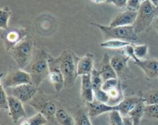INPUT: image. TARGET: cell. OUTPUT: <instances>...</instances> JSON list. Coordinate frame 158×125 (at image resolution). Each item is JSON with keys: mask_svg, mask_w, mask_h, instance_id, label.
I'll return each mask as SVG.
<instances>
[{"mask_svg": "<svg viewBox=\"0 0 158 125\" xmlns=\"http://www.w3.org/2000/svg\"><path fill=\"white\" fill-rule=\"evenodd\" d=\"M152 26H154V28L155 29V30L158 32V17H157V18L155 19V20H154V23H153Z\"/></svg>", "mask_w": 158, "mask_h": 125, "instance_id": "39", "label": "cell"}, {"mask_svg": "<svg viewBox=\"0 0 158 125\" xmlns=\"http://www.w3.org/2000/svg\"><path fill=\"white\" fill-rule=\"evenodd\" d=\"M94 56L89 52L83 57H79L77 63L78 76L91 74L94 69Z\"/></svg>", "mask_w": 158, "mask_h": 125, "instance_id": "18", "label": "cell"}, {"mask_svg": "<svg viewBox=\"0 0 158 125\" xmlns=\"http://www.w3.org/2000/svg\"><path fill=\"white\" fill-rule=\"evenodd\" d=\"M123 117V125H134L132 119L129 116H125Z\"/></svg>", "mask_w": 158, "mask_h": 125, "instance_id": "38", "label": "cell"}, {"mask_svg": "<svg viewBox=\"0 0 158 125\" xmlns=\"http://www.w3.org/2000/svg\"><path fill=\"white\" fill-rule=\"evenodd\" d=\"M90 75L94 92V90H97L102 88V85L103 83V80L102 78L100 71L97 69H94V70L92 71Z\"/></svg>", "mask_w": 158, "mask_h": 125, "instance_id": "27", "label": "cell"}, {"mask_svg": "<svg viewBox=\"0 0 158 125\" xmlns=\"http://www.w3.org/2000/svg\"><path fill=\"white\" fill-rule=\"evenodd\" d=\"M101 31L104 40H121L130 43H136L138 42V34L136 32L134 26H125L111 27L98 23H92Z\"/></svg>", "mask_w": 158, "mask_h": 125, "instance_id": "4", "label": "cell"}, {"mask_svg": "<svg viewBox=\"0 0 158 125\" xmlns=\"http://www.w3.org/2000/svg\"><path fill=\"white\" fill-rule=\"evenodd\" d=\"M120 83V82L118 78L109 79V80H105V81H103V85H102V89L104 91H106V92H107L110 90L113 89V88L118 86Z\"/></svg>", "mask_w": 158, "mask_h": 125, "instance_id": "34", "label": "cell"}, {"mask_svg": "<svg viewBox=\"0 0 158 125\" xmlns=\"http://www.w3.org/2000/svg\"><path fill=\"white\" fill-rule=\"evenodd\" d=\"M137 12L131 10L123 11L116 14L110 23V26L111 27H117V26H133L135 23L137 19Z\"/></svg>", "mask_w": 158, "mask_h": 125, "instance_id": "12", "label": "cell"}, {"mask_svg": "<svg viewBox=\"0 0 158 125\" xmlns=\"http://www.w3.org/2000/svg\"><path fill=\"white\" fill-rule=\"evenodd\" d=\"M133 43H130V42L124 41V40H105L102 43H100V46L101 47L106 48V49H122L127 46L132 44Z\"/></svg>", "mask_w": 158, "mask_h": 125, "instance_id": "23", "label": "cell"}, {"mask_svg": "<svg viewBox=\"0 0 158 125\" xmlns=\"http://www.w3.org/2000/svg\"><path fill=\"white\" fill-rule=\"evenodd\" d=\"M144 73L149 80H156L158 78V59H146L134 63Z\"/></svg>", "mask_w": 158, "mask_h": 125, "instance_id": "15", "label": "cell"}, {"mask_svg": "<svg viewBox=\"0 0 158 125\" xmlns=\"http://www.w3.org/2000/svg\"><path fill=\"white\" fill-rule=\"evenodd\" d=\"M107 94L109 96V103L108 104L111 106H117L118 103H120L123 100V94L121 88V84H119L116 87L110 90L107 91Z\"/></svg>", "mask_w": 158, "mask_h": 125, "instance_id": "22", "label": "cell"}, {"mask_svg": "<svg viewBox=\"0 0 158 125\" xmlns=\"http://www.w3.org/2000/svg\"><path fill=\"white\" fill-rule=\"evenodd\" d=\"M35 45L33 38L29 34L8 52L20 69H24L29 65L36 49Z\"/></svg>", "mask_w": 158, "mask_h": 125, "instance_id": "3", "label": "cell"}, {"mask_svg": "<svg viewBox=\"0 0 158 125\" xmlns=\"http://www.w3.org/2000/svg\"><path fill=\"white\" fill-rule=\"evenodd\" d=\"M144 117L158 120V104H146Z\"/></svg>", "mask_w": 158, "mask_h": 125, "instance_id": "31", "label": "cell"}, {"mask_svg": "<svg viewBox=\"0 0 158 125\" xmlns=\"http://www.w3.org/2000/svg\"><path fill=\"white\" fill-rule=\"evenodd\" d=\"M142 1V2H145V1H147V0H141Z\"/></svg>", "mask_w": 158, "mask_h": 125, "instance_id": "42", "label": "cell"}, {"mask_svg": "<svg viewBox=\"0 0 158 125\" xmlns=\"http://www.w3.org/2000/svg\"><path fill=\"white\" fill-rule=\"evenodd\" d=\"M130 59L131 58L125 54L122 49L111 57V64L119 80H126L130 77L131 69L127 65Z\"/></svg>", "mask_w": 158, "mask_h": 125, "instance_id": "10", "label": "cell"}, {"mask_svg": "<svg viewBox=\"0 0 158 125\" xmlns=\"http://www.w3.org/2000/svg\"><path fill=\"white\" fill-rule=\"evenodd\" d=\"M9 114L11 119L15 123L23 117H26V114L25 111L23 103L14 96H9Z\"/></svg>", "mask_w": 158, "mask_h": 125, "instance_id": "13", "label": "cell"}, {"mask_svg": "<svg viewBox=\"0 0 158 125\" xmlns=\"http://www.w3.org/2000/svg\"><path fill=\"white\" fill-rule=\"evenodd\" d=\"M141 5V0H128L127 3L126 9H128V10L134 11V12H138Z\"/></svg>", "mask_w": 158, "mask_h": 125, "instance_id": "36", "label": "cell"}, {"mask_svg": "<svg viewBox=\"0 0 158 125\" xmlns=\"http://www.w3.org/2000/svg\"><path fill=\"white\" fill-rule=\"evenodd\" d=\"M158 17V8L150 0L143 2L137 12V19L133 25L137 34L146 31L152 26L155 19Z\"/></svg>", "mask_w": 158, "mask_h": 125, "instance_id": "6", "label": "cell"}, {"mask_svg": "<svg viewBox=\"0 0 158 125\" xmlns=\"http://www.w3.org/2000/svg\"><path fill=\"white\" fill-rule=\"evenodd\" d=\"M157 8H158V6H157Z\"/></svg>", "mask_w": 158, "mask_h": 125, "instance_id": "44", "label": "cell"}, {"mask_svg": "<svg viewBox=\"0 0 158 125\" xmlns=\"http://www.w3.org/2000/svg\"><path fill=\"white\" fill-rule=\"evenodd\" d=\"M48 54L49 53L43 49H35L32 60L24 69L30 74L32 83L37 87L40 86L45 79L48 78L49 76Z\"/></svg>", "mask_w": 158, "mask_h": 125, "instance_id": "1", "label": "cell"}, {"mask_svg": "<svg viewBox=\"0 0 158 125\" xmlns=\"http://www.w3.org/2000/svg\"><path fill=\"white\" fill-rule=\"evenodd\" d=\"M106 2H107V0H106Z\"/></svg>", "mask_w": 158, "mask_h": 125, "instance_id": "43", "label": "cell"}, {"mask_svg": "<svg viewBox=\"0 0 158 125\" xmlns=\"http://www.w3.org/2000/svg\"><path fill=\"white\" fill-rule=\"evenodd\" d=\"M143 100L142 97H130L125 98L117 105V110L120 111L123 117L128 116L129 113L134 108V106Z\"/></svg>", "mask_w": 158, "mask_h": 125, "instance_id": "19", "label": "cell"}, {"mask_svg": "<svg viewBox=\"0 0 158 125\" xmlns=\"http://www.w3.org/2000/svg\"><path fill=\"white\" fill-rule=\"evenodd\" d=\"M145 103L148 104H158V88L151 90L143 97Z\"/></svg>", "mask_w": 158, "mask_h": 125, "instance_id": "29", "label": "cell"}, {"mask_svg": "<svg viewBox=\"0 0 158 125\" xmlns=\"http://www.w3.org/2000/svg\"><path fill=\"white\" fill-rule=\"evenodd\" d=\"M88 110H80L75 117V125H92Z\"/></svg>", "mask_w": 158, "mask_h": 125, "instance_id": "24", "label": "cell"}, {"mask_svg": "<svg viewBox=\"0 0 158 125\" xmlns=\"http://www.w3.org/2000/svg\"><path fill=\"white\" fill-rule=\"evenodd\" d=\"M28 35V29L21 26H12L5 29L2 34V40L4 43L6 50L9 52L12 48L16 46Z\"/></svg>", "mask_w": 158, "mask_h": 125, "instance_id": "8", "label": "cell"}, {"mask_svg": "<svg viewBox=\"0 0 158 125\" xmlns=\"http://www.w3.org/2000/svg\"><path fill=\"white\" fill-rule=\"evenodd\" d=\"M11 16V10L9 7L2 8L0 10V27L3 29L9 28V21Z\"/></svg>", "mask_w": 158, "mask_h": 125, "instance_id": "25", "label": "cell"}, {"mask_svg": "<svg viewBox=\"0 0 158 125\" xmlns=\"http://www.w3.org/2000/svg\"><path fill=\"white\" fill-rule=\"evenodd\" d=\"M134 46H135V43H132V44L129 45V46H127L126 47L122 49V50H123V52H124L125 54H127L131 60H134V63H137V62L140 61V60L136 56L135 52H134Z\"/></svg>", "mask_w": 158, "mask_h": 125, "instance_id": "35", "label": "cell"}, {"mask_svg": "<svg viewBox=\"0 0 158 125\" xmlns=\"http://www.w3.org/2000/svg\"><path fill=\"white\" fill-rule=\"evenodd\" d=\"M94 99L97 100L98 101L102 102V103H107V104L110 100L107 93L103 90L102 88L97 90H94Z\"/></svg>", "mask_w": 158, "mask_h": 125, "instance_id": "33", "label": "cell"}, {"mask_svg": "<svg viewBox=\"0 0 158 125\" xmlns=\"http://www.w3.org/2000/svg\"><path fill=\"white\" fill-rule=\"evenodd\" d=\"M109 125H123V117L117 110L110 111L108 115Z\"/></svg>", "mask_w": 158, "mask_h": 125, "instance_id": "26", "label": "cell"}, {"mask_svg": "<svg viewBox=\"0 0 158 125\" xmlns=\"http://www.w3.org/2000/svg\"><path fill=\"white\" fill-rule=\"evenodd\" d=\"M29 104L39 113L43 114L51 124L58 125L56 120V113L58 106L55 100L49 96L39 90Z\"/></svg>", "mask_w": 158, "mask_h": 125, "instance_id": "5", "label": "cell"}, {"mask_svg": "<svg viewBox=\"0 0 158 125\" xmlns=\"http://www.w3.org/2000/svg\"><path fill=\"white\" fill-rule=\"evenodd\" d=\"M127 1L128 0H107V2L112 3L119 9H123L127 7Z\"/></svg>", "mask_w": 158, "mask_h": 125, "instance_id": "37", "label": "cell"}, {"mask_svg": "<svg viewBox=\"0 0 158 125\" xmlns=\"http://www.w3.org/2000/svg\"><path fill=\"white\" fill-rule=\"evenodd\" d=\"M48 62H49V73L48 76L49 81L53 86L55 90L57 93H60L64 87L65 84L64 77L61 72L60 64L56 57L55 58L49 54H48Z\"/></svg>", "mask_w": 158, "mask_h": 125, "instance_id": "9", "label": "cell"}, {"mask_svg": "<svg viewBox=\"0 0 158 125\" xmlns=\"http://www.w3.org/2000/svg\"><path fill=\"white\" fill-rule=\"evenodd\" d=\"M60 64V69L64 77V87L70 88L74 86L78 73H77V63L79 56L73 52L66 49L62 52L56 57Z\"/></svg>", "mask_w": 158, "mask_h": 125, "instance_id": "2", "label": "cell"}, {"mask_svg": "<svg viewBox=\"0 0 158 125\" xmlns=\"http://www.w3.org/2000/svg\"><path fill=\"white\" fill-rule=\"evenodd\" d=\"M81 98L85 103H89L94 100V92L90 74L81 76Z\"/></svg>", "mask_w": 158, "mask_h": 125, "instance_id": "16", "label": "cell"}, {"mask_svg": "<svg viewBox=\"0 0 158 125\" xmlns=\"http://www.w3.org/2000/svg\"><path fill=\"white\" fill-rule=\"evenodd\" d=\"M150 1H151V2L154 5V6H158V0H150Z\"/></svg>", "mask_w": 158, "mask_h": 125, "instance_id": "41", "label": "cell"}, {"mask_svg": "<svg viewBox=\"0 0 158 125\" xmlns=\"http://www.w3.org/2000/svg\"><path fill=\"white\" fill-rule=\"evenodd\" d=\"M32 83L30 74L19 67H10L9 72L2 79L1 83L5 88H12L25 83Z\"/></svg>", "mask_w": 158, "mask_h": 125, "instance_id": "7", "label": "cell"}, {"mask_svg": "<svg viewBox=\"0 0 158 125\" xmlns=\"http://www.w3.org/2000/svg\"><path fill=\"white\" fill-rule=\"evenodd\" d=\"M0 108L2 110H9V100H8V96L6 95L5 87L3 85H0Z\"/></svg>", "mask_w": 158, "mask_h": 125, "instance_id": "32", "label": "cell"}, {"mask_svg": "<svg viewBox=\"0 0 158 125\" xmlns=\"http://www.w3.org/2000/svg\"><path fill=\"white\" fill-rule=\"evenodd\" d=\"M93 2L97 3V4H101V3L106 2V0H91Z\"/></svg>", "mask_w": 158, "mask_h": 125, "instance_id": "40", "label": "cell"}, {"mask_svg": "<svg viewBox=\"0 0 158 125\" xmlns=\"http://www.w3.org/2000/svg\"><path fill=\"white\" fill-rule=\"evenodd\" d=\"M28 125H45L48 123V120L41 113H37L32 117L26 119Z\"/></svg>", "mask_w": 158, "mask_h": 125, "instance_id": "28", "label": "cell"}, {"mask_svg": "<svg viewBox=\"0 0 158 125\" xmlns=\"http://www.w3.org/2000/svg\"><path fill=\"white\" fill-rule=\"evenodd\" d=\"M39 90L37 86L30 83H25L12 88V95L23 102L29 103L36 95Z\"/></svg>", "mask_w": 158, "mask_h": 125, "instance_id": "11", "label": "cell"}, {"mask_svg": "<svg viewBox=\"0 0 158 125\" xmlns=\"http://www.w3.org/2000/svg\"><path fill=\"white\" fill-rule=\"evenodd\" d=\"M86 103L88 114H89V117H93V118L98 117L105 113H110L114 110H117V106H111L107 103H102L96 99H94L92 102Z\"/></svg>", "mask_w": 158, "mask_h": 125, "instance_id": "14", "label": "cell"}, {"mask_svg": "<svg viewBox=\"0 0 158 125\" xmlns=\"http://www.w3.org/2000/svg\"><path fill=\"white\" fill-rule=\"evenodd\" d=\"M103 81L111 78H118L111 64V58L107 53H105L99 63V69Z\"/></svg>", "mask_w": 158, "mask_h": 125, "instance_id": "17", "label": "cell"}, {"mask_svg": "<svg viewBox=\"0 0 158 125\" xmlns=\"http://www.w3.org/2000/svg\"><path fill=\"white\" fill-rule=\"evenodd\" d=\"M134 52L137 58L140 60H146L148 55V46L146 44L137 45L134 46Z\"/></svg>", "mask_w": 158, "mask_h": 125, "instance_id": "30", "label": "cell"}, {"mask_svg": "<svg viewBox=\"0 0 158 125\" xmlns=\"http://www.w3.org/2000/svg\"><path fill=\"white\" fill-rule=\"evenodd\" d=\"M56 120L58 125H75V119L68 114L67 111L62 106H58L56 113Z\"/></svg>", "mask_w": 158, "mask_h": 125, "instance_id": "21", "label": "cell"}, {"mask_svg": "<svg viewBox=\"0 0 158 125\" xmlns=\"http://www.w3.org/2000/svg\"><path fill=\"white\" fill-rule=\"evenodd\" d=\"M145 106H146V103H145L144 99H143L142 101L137 103L128 114V116L132 119L134 125H140L142 118L143 117H144Z\"/></svg>", "mask_w": 158, "mask_h": 125, "instance_id": "20", "label": "cell"}]
</instances>
